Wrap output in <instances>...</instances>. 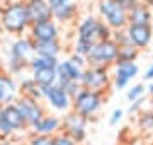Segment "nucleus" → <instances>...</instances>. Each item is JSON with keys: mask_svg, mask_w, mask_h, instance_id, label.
<instances>
[{"mask_svg": "<svg viewBox=\"0 0 153 145\" xmlns=\"http://www.w3.org/2000/svg\"><path fill=\"white\" fill-rule=\"evenodd\" d=\"M0 28H2V31H5L9 34H16L19 38L31 28L24 0H12L2 7Z\"/></svg>", "mask_w": 153, "mask_h": 145, "instance_id": "obj_1", "label": "nucleus"}, {"mask_svg": "<svg viewBox=\"0 0 153 145\" xmlns=\"http://www.w3.org/2000/svg\"><path fill=\"white\" fill-rule=\"evenodd\" d=\"M34 58V45L33 39L29 36L24 38H17L10 45L9 50V60H7V67L10 75H19L26 68L29 67V61Z\"/></svg>", "mask_w": 153, "mask_h": 145, "instance_id": "obj_2", "label": "nucleus"}, {"mask_svg": "<svg viewBox=\"0 0 153 145\" xmlns=\"http://www.w3.org/2000/svg\"><path fill=\"white\" fill-rule=\"evenodd\" d=\"M76 39L83 41V43H88V45H94L97 41H104V39H111V28L104 21L88 16L78 24Z\"/></svg>", "mask_w": 153, "mask_h": 145, "instance_id": "obj_3", "label": "nucleus"}, {"mask_svg": "<svg viewBox=\"0 0 153 145\" xmlns=\"http://www.w3.org/2000/svg\"><path fill=\"white\" fill-rule=\"evenodd\" d=\"M117 50L119 46L114 39H104V41H97L94 43L88 55L85 56L88 67H109L111 63H116L117 58Z\"/></svg>", "mask_w": 153, "mask_h": 145, "instance_id": "obj_4", "label": "nucleus"}, {"mask_svg": "<svg viewBox=\"0 0 153 145\" xmlns=\"http://www.w3.org/2000/svg\"><path fill=\"white\" fill-rule=\"evenodd\" d=\"M27 125L14 102L0 106V138H10L17 132H26Z\"/></svg>", "mask_w": 153, "mask_h": 145, "instance_id": "obj_5", "label": "nucleus"}, {"mask_svg": "<svg viewBox=\"0 0 153 145\" xmlns=\"http://www.w3.org/2000/svg\"><path fill=\"white\" fill-rule=\"evenodd\" d=\"M102 106V94L95 92V90H87L80 89L75 94V97L71 99V108L76 114L83 116L85 120H88L90 116H94L95 113L100 109Z\"/></svg>", "mask_w": 153, "mask_h": 145, "instance_id": "obj_6", "label": "nucleus"}, {"mask_svg": "<svg viewBox=\"0 0 153 145\" xmlns=\"http://www.w3.org/2000/svg\"><path fill=\"white\" fill-rule=\"evenodd\" d=\"M99 12L104 22L111 29L121 31L128 26V12L117 4V0H100L99 2Z\"/></svg>", "mask_w": 153, "mask_h": 145, "instance_id": "obj_7", "label": "nucleus"}, {"mask_svg": "<svg viewBox=\"0 0 153 145\" xmlns=\"http://www.w3.org/2000/svg\"><path fill=\"white\" fill-rule=\"evenodd\" d=\"M109 84V73L105 67H87L83 68L82 78H80V87L95 92H104V89Z\"/></svg>", "mask_w": 153, "mask_h": 145, "instance_id": "obj_8", "label": "nucleus"}, {"mask_svg": "<svg viewBox=\"0 0 153 145\" xmlns=\"http://www.w3.org/2000/svg\"><path fill=\"white\" fill-rule=\"evenodd\" d=\"M14 104H16V108L19 109V113L22 114L24 121L27 125V128H33L34 125L46 114L43 104H41L39 101L26 97V96H17V99L14 101Z\"/></svg>", "mask_w": 153, "mask_h": 145, "instance_id": "obj_9", "label": "nucleus"}, {"mask_svg": "<svg viewBox=\"0 0 153 145\" xmlns=\"http://www.w3.org/2000/svg\"><path fill=\"white\" fill-rule=\"evenodd\" d=\"M61 132L73 138L76 144H80L87 135V120L75 111H70L65 118H61Z\"/></svg>", "mask_w": 153, "mask_h": 145, "instance_id": "obj_10", "label": "nucleus"}, {"mask_svg": "<svg viewBox=\"0 0 153 145\" xmlns=\"http://www.w3.org/2000/svg\"><path fill=\"white\" fill-rule=\"evenodd\" d=\"M41 92H43V99L51 108H55L56 111H68L71 108V97L58 84H53L49 87H43Z\"/></svg>", "mask_w": 153, "mask_h": 145, "instance_id": "obj_11", "label": "nucleus"}, {"mask_svg": "<svg viewBox=\"0 0 153 145\" xmlns=\"http://www.w3.org/2000/svg\"><path fill=\"white\" fill-rule=\"evenodd\" d=\"M46 2L51 9L53 21L68 22L76 16V5L73 0H46Z\"/></svg>", "mask_w": 153, "mask_h": 145, "instance_id": "obj_12", "label": "nucleus"}, {"mask_svg": "<svg viewBox=\"0 0 153 145\" xmlns=\"http://www.w3.org/2000/svg\"><path fill=\"white\" fill-rule=\"evenodd\" d=\"M26 4V10H27V17L31 24L44 22V21H51V9H49L46 0H24Z\"/></svg>", "mask_w": 153, "mask_h": 145, "instance_id": "obj_13", "label": "nucleus"}, {"mask_svg": "<svg viewBox=\"0 0 153 145\" xmlns=\"http://www.w3.org/2000/svg\"><path fill=\"white\" fill-rule=\"evenodd\" d=\"M29 38L33 41H56L58 39V26L53 19L44 21V22L31 24Z\"/></svg>", "mask_w": 153, "mask_h": 145, "instance_id": "obj_14", "label": "nucleus"}, {"mask_svg": "<svg viewBox=\"0 0 153 145\" xmlns=\"http://www.w3.org/2000/svg\"><path fill=\"white\" fill-rule=\"evenodd\" d=\"M19 96V85L9 72L0 70V106L10 104Z\"/></svg>", "mask_w": 153, "mask_h": 145, "instance_id": "obj_15", "label": "nucleus"}, {"mask_svg": "<svg viewBox=\"0 0 153 145\" xmlns=\"http://www.w3.org/2000/svg\"><path fill=\"white\" fill-rule=\"evenodd\" d=\"M126 34H128L129 43L133 46H136L138 50H141L152 41L153 28L152 24L150 26H131V24H128L126 26Z\"/></svg>", "mask_w": 153, "mask_h": 145, "instance_id": "obj_16", "label": "nucleus"}, {"mask_svg": "<svg viewBox=\"0 0 153 145\" xmlns=\"http://www.w3.org/2000/svg\"><path fill=\"white\" fill-rule=\"evenodd\" d=\"M33 133L36 135H46V137H53L61 130V118L56 114H44L33 128Z\"/></svg>", "mask_w": 153, "mask_h": 145, "instance_id": "obj_17", "label": "nucleus"}, {"mask_svg": "<svg viewBox=\"0 0 153 145\" xmlns=\"http://www.w3.org/2000/svg\"><path fill=\"white\" fill-rule=\"evenodd\" d=\"M140 72L136 63H121L116 65V72H114V87L117 90L124 89L126 85L129 84V80L134 78Z\"/></svg>", "mask_w": 153, "mask_h": 145, "instance_id": "obj_18", "label": "nucleus"}, {"mask_svg": "<svg viewBox=\"0 0 153 145\" xmlns=\"http://www.w3.org/2000/svg\"><path fill=\"white\" fill-rule=\"evenodd\" d=\"M152 22V10L146 4H138L133 10L128 12V24L131 26H150Z\"/></svg>", "mask_w": 153, "mask_h": 145, "instance_id": "obj_19", "label": "nucleus"}, {"mask_svg": "<svg viewBox=\"0 0 153 145\" xmlns=\"http://www.w3.org/2000/svg\"><path fill=\"white\" fill-rule=\"evenodd\" d=\"M34 45V55L36 56H46V58H58L61 51L60 41H33Z\"/></svg>", "mask_w": 153, "mask_h": 145, "instance_id": "obj_20", "label": "nucleus"}, {"mask_svg": "<svg viewBox=\"0 0 153 145\" xmlns=\"http://www.w3.org/2000/svg\"><path fill=\"white\" fill-rule=\"evenodd\" d=\"M31 78H33L41 89H43V87H49V85L56 84V68H41V70H33Z\"/></svg>", "mask_w": 153, "mask_h": 145, "instance_id": "obj_21", "label": "nucleus"}, {"mask_svg": "<svg viewBox=\"0 0 153 145\" xmlns=\"http://www.w3.org/2000/svg\"><path fill=\"white\" fill-rule=\"evenodd\" d=\"M19 96H26V97H31V99H36V101L43 99L41 87L31 77H26L21 82V85H19Z\"/></svg>", "mask_w": 153, "mask_h": 145, "instance_id": "obj_22", "label": "nucleus"}, {"mask_svg": "<svg viewBox=\"0 0 153 145\" xmlns=\"http://www.w3.org/2000/svg\"><path fill=\"white\" fill-rule=\"evenodd\" d=\"M138 53H140V50H138L136 46H133L131 43L119 45L116 65H121V63H134V60L138 58Z\"/></svg>", "mask_w": 153, "mask_h": 145, "instance_id": "obj_23", "label": "nucleus"}, {"mask_svg": "<svg viewBox=\"0 0 153 145\" xmlns=\"http://www.w3.org/2000/svg\"><path fill=\"white\" fill-rule=\"evenodd\" d=\"M60 60L58 58H46V56H36L29 61V68L31 70H41V68H56Z\"/></svg>", "mask_w": 153, "mask_h": 145, "instance_id": "obj_24", "label": "nucleus"}, {"mask_svg": "<svg viewBox=\"0 0 153 145\" xmlns=\"http://www.w3.org/2000/svg\"><path fill=\"white\" fill-rule=\"evenodd\" d=\"M26 145H53V137H46V135H36V133H33L27 138Z\"/></svg>", "mask_w": 153, "mask_h": 145, "instance_id": "obj_25", "label": "nucleus"}, {"mask_svg": "<svg viewBox=\"0 0 153 145\" xmlns=\"http://www.w3.org/2000/svg\"><path fill=\"white\" fill-rule=\"evenodd\" d=\"M143 94H145V85H143V84H136V85H133L131 89H128L126 97H128V101H129V102H133V101H136V99H140V97H143Z\"/></svg>", "mask_w": 153, "mask_h": 145, "instance_id": "obj_26", "label": "nucleus"}, {"mask_svg": "<svg viewBox=\"0 0 153 145\" xmlns=\"http://www.w3.org/2000/svg\"><path fill=\"white\" fill-rule=\"evenodd\" d=\"M140 128L145 130V132H152L153 130V113H143L141 118H140Z\"/></svg>", "mask_w": 153, "mask_h": 145, "instance_id": "obj_27", "label": "nucleus"}, {"mask_svg": "<svg viewBox=\"0 0 153 145\" xmlns=\"http://www.w3.org/2000/svg\"><path fill=\"white\" fill-rule=\"evenodd\" d=\"M53 145H78L73 138H70L66 133L58 132L56 135H53Z\"/></svg>", "mask_w": 153, "mask_h": 145, "instance_id": "obj_28", "label": "nucleus"}, {"mask_svg": "<svg viewBox=\"0 0 153 145\" xmlns=\"http://www.w3.org/2000/svg\"><path fill=\"white\" fill-rule=\"evenodd\" d=\"M90 48H92V45H88V43H83V41H78V39H76V43H75V53L76 55H80V56L85 58V56L88 55Z\"/></svg>", "mask_w": 153, "mask_h": 145, "instance_id": "obj_29", "label": "nucleus"}, {"mask_svg": "<svg viewBox=\"0 0 153 145\" xmlns=\"http://www.w3.org/2000/svg\"><path fill=\"white\" fill-rule=\"evenodd\" d=\"M117 4H119L126 12H129V10H133V9L140 4V0H117Z\"/></svg>", "mask_w": 153, "mask_h": 145, "instance_id": "obj_30", "label": "nucleus"}, {"mask_svg": "<svg viewBox=\"0 0 153 145\" xmlns=\"http://www.w3.org/2000/svg\"><path fill=\"white\" fill-rule=\"evenodd\" d=\"M68 60H70V61H73V63H75L76 67H80V68H83L85 65H87V60H85L83 56L76 55V53H73V55H71L70 58H68Z\"/></svg>", "mask_w": 153, "mask_h": 145, "instance_id": "obj_31", "label": "nucleus"}, {"mask_svg": "<svg viewBox=\"0 0 153 145\" xmlns=\"http://www.w3.org/2000/svg\"><path fill=\"white\" fill-rule=\"evenodd\" d=\"M123 114H124V113H123V109H114V111H112V114H111L109 123L112 125V126H114V125H117V123L123 120Z\"/></svg>", "mask_w": 153, "mask_h": 145, "instance_id": "obj_32", "label": "nucleus"}, {"mask_svg": "<svg viewBox=\"0 0 153 145\" xmlns=\"http://www.w3.org/2000/svg\"><path fill=\"white\" fill-rule=\"evenodd\" d=\"M143 102H145V99H143V97H140V99H136V101H133L131 102V106H129V113H136L138 109H140V108L143 106Z\"/></svg>", "mask_w": 153, "mask_h": 145, "instance_id": "obj_33", "label": "nucleus"}, {"mask_svg": "<svg viewBox=\"0 0 153 145\" xmlns=\"http://www.w3.org/2000/svg\"><path fill=\"white\" fill-rule=\"evenodd\" d=\"M143 77H145V80H153V65L148 68L146 72H145V75H143Z\"/></svg>", "mask_w": 153, "mask_h": 145, "instance_id": "obj_34", "label": "nucleus"}, {"mask_svg": "<svg viewBox=\"0 0 153 145\" xmlns=\"http://www.w3.org/2000/svg\"><path fill=\"white\" fill-rule=\"evenodd\" d=\"M0 145H12L10 138H0Z\"/></svg>", "mask_w": 153, "mask_h": 145, "instance_id": "obj_35", "label": "nucleus"}, {"mask_svg": "<svg viewBox=\"0 0 153 145\" xmlns=\"http://www.w3.org/2000/svg\"><path fill=\"white\" fill-rule=\"evenodd\" d=\"M148 90H150V96H152V99H153V82H152V85L148 87Z\"/></svg>", "mask_w": 153, "mask_h": 145, "instance_id": "obj_36", "label": "nucleus"}, {"mask_svg": "<svg viewBox=\"0 0 153 145\" xmlns=\"http://www.w3.org/2000/svg\"><path fill=\"white\" fill-rule=\"evenodd\" d=\"M0 10H2V5H0Z\"/></svg>", "mask_w": 153, "mask_h": 145, "instance_id": "obj_37", "label": "nucleus"}]
</instances>
